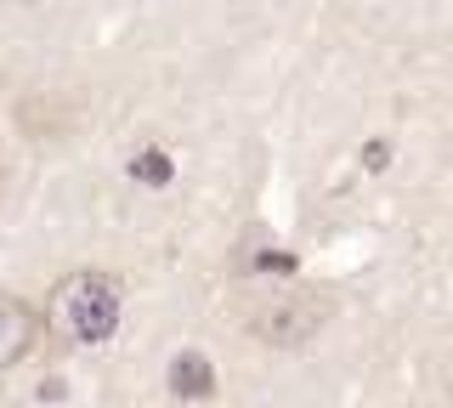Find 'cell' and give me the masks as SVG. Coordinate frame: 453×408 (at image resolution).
Masks as SVG:
<instances>
[{"label": "cell", "mask_w": 453, "mask_h": 408, "mask_svg": "<svg viewBox=\"0 0 453 408\" xmlns=\"http://www.w3.org/2000/svg\"><path fill=\"white\" fill-rule=\"evenodd\" d=\"M323 323H329V301H323V295H311V289H278V295H266V301L250 312V335L261 346L295 351V346H306Z\"/></svg>", "instance_id": "obj_2"}, {"label": "cell", "mask_w": 453, "mask_h": 408, "mask_svg": "<svg viewBox=\"0 0 453 408\" xmlns=\"http://www.w3.org/2000/svg\"><path fill=\"white\" fill-rule=\"evenodd\" d=\"M125 312V284L113 273H68L57 278V289L46 295V335H57L63 346H103L113 341Z\"/></svg>", "instance_id": "obj_1"}, {"label": "cell", "mask_w": 453, "mask_h": 408, "mask_svg": "<svg viewBox=\"0 0 453 408\" xmlns=\"http://www.w3.org/2000/svg\"><path fill=\"white\" fill-rule=\"evenodd\" d=\"M170 391H176V397H210V391H216V369H210V358L181 351V358L170 363Z\"/></svg>", "instance_id": "obj_4"}, {"label": "cell", "mask_w": 453, "mask_h": 408, "mask_svg": "<svg viewBox=\"0 0 453 408\" xmlns=\"http://www.w3.org/2000/svg\"><path fill=\"white\" fill-rule=\"evenodd\" d=\"M40 335H46V312H35L23 295H6V289H0V369L23 363L28 351H35Z\"/></svg>", "instance_id": "obj_3"}, {"label": "cell", "mask_w": 453, "mask_h": 408, "mask_svg": "<svg viewBox=\"0 0 453 408\" xmlns=\"http://www.w3.org/2000/svg\"><path fill=\"white\" fill-rule=\"evenodd\" d=\"M131 176H136V181H148V188H165V181L176 176V165H170V153H165V148H142L136 159H131Z\"/></svg>", "instance_id": "obj_5"}, {"label": "cell", "mask_w": 453, "mask_h": 408, "mask_svg": "<svg viewBox=\"0 0 453 408\" xmlns=\"http://www.w3.org/2000/svg\"><path fill=\"white\" fill-rule=\"evenodd\" d=\"M386 153H391L386 142H368L363 148V165H368V171H386Z\"/></svg>", "instance_id": "obj_6"}]
</instances>
